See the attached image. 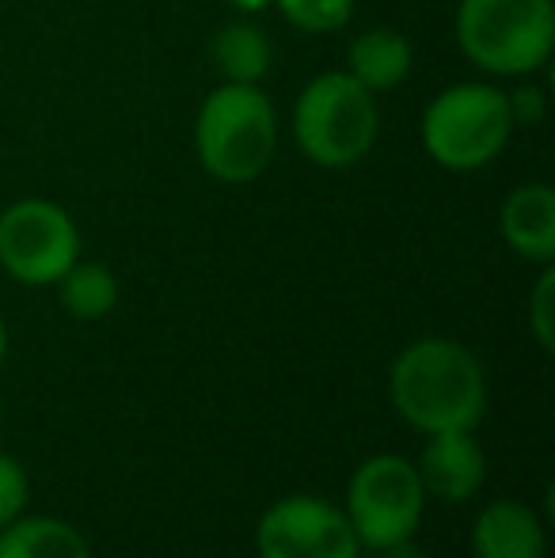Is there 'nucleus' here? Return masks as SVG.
<instances>
[{
    "instance_id": "6e6552de",
    "label": "nucleus",
    "mask_w": 555,
    "mask_h": 558,
    "mask_svg": "<svg viewBox=\"0 0 555 558\" xmlns=\"http://www.w3.org/2000/svg\"><path fill=\"white\" fill-rule=\"evenodd\" d=\"M255 544L260 558H358L362 551L347 513L312 494L275 501L263 513Z\"/></svg>"
},
{
    "instance_id": "2eb2a0df",
    "label": "nucleus",
    "mask_w": 555,
    "mask_h": 558,
    "mask_svg": "<svg viewBox=\"0 0 555 558\" xmlns=\"http://www.w3.org/2000/svg\"><path fill=\"white\" fill-rule=\"evenodd\" d=\"M58 293L61 308L69 316L92 324V319H104L114 312V304H119V278L104 263H81L76 258L65 270V278L58 281Z\"/></svg>"
},
{
    "instance_id": "4468645a",
    "label": "nucleus",
    "mask_w": 555,
    "mask_h": 558,
    "mask_svg": "<svg viewBox=\"0 0 555 558\" xmlns=\"http://www.w3.org/2000/svg\"><path fill=\"white\" fill-rule=\"evenodd\" d=\"M0 558H92L84 536L58 517H27L0 529Z\"/></svg>"
},
{
    "instance_id": "4be33fe9",
    "label": "nucleus",
    "mask_w": 555,
    "mask_h": 558,
    "mask_svg": "<svg viewBox=\"0 0 555 558\" xmlns=\"http://www.w3.org/2000/svg\"><path fill=\"white\" fill-rule=\"evenodd\" d=\"M4 361H8V324L0 316V368H4Z\"/></svg>"
},
{
    "instance_id": "f03ea898",
    "label": "nucleus",
    "mask_w": 555,
    "mask_h": 558,
    "mask_svg": "<svg viewBox=\"0 0 555 558\" xmlns=\"http://www.w3.org/2000/svg\"><path fill=\"white\" fill-rule=\"evenodd\" d=\"M194 148L209 179L252 183L278 153V114L260 84H221L198 107Z\"/></svg>"
},
{
    "instance_id": "1a4fd4ad",
    "label": "nucleus",
    "mask_w": 555,
    "mask_h": 558,
    "mask_svg": "<svg viewBox=\"0 0 555 558\" xmlns=\"http://www.w3.org/2000/svg\"><path fill=\"white\" fill-rule=\"evenodd\" d=\"M422 490L442 501H464L483 486L487 475V456L472 429H453V434H430V445L419 460Z\"/></svg>"
},
{
    "instance_id": "0eeeda50",
    "label": "nucleus",
    "mask_w": 555,
    "mask_h": 558,
    "mask_svg": "<svg viewBox=\"0 0 555 558\" xmlns=\"http://www.w3.org/2000/svg\"><path fill=\"white\" fill-rule=\"evenodd\" d=\"M81 258V228L50 198H20L0 214V266L20 286H58Z\"/></svg>"
},
{
    "instance_id": "9d476101",
    "label": "nucleus",
    "mask_w": 555,
    "mask_h": 558,
    "mask_svg": "<svg viewBox=\"0 0 555 558\" xmlns=\"http://www.w3.org/2000/svg\"><path fill=\"white\" fill-rule=\"evenodd\" d=\"M503 240L514 255L529 263H552L555 258V191L548 183H526L506 194L498 214Z\"/></svg>"
},
{
    "instance_id": "7ed1b4c3",
    "label": "nucleus",
    "mask_w": 555,
    "mask_h": 558,
    "mask_svg": "<svg viewBox=\"0 0 555 558\" xmlns=\"http://www.w3.org/2000/svg\"><path fill=\"white\" fill-rule=\"evenodd\" d=\"M377 133V96L342 69L312 76L293 104V141L304 160L316 168H354L373 153Z\"/></svg>"
},
{
    "instance_id": "f257e3e1",
    "label": "nucleus",
    "mask_w": 555,
    "mask_h": 558,
    "mask_svg": "<svg viewBox=\"0 0 555 558\" xmlns=\"http://www.w3.org/2000/svg\"><path fill=\"white\" fill-rule=\"evenodd\" d=\"M393 407L422 434L475 429L487 407V384L472 350L453 338H419L393 361Z\"/></svg>"
},
{
    "instance_id": "9b49d317",
    "label": "nucleus",
    "mask_w": 555,
    "mask_h": 558,
    "mask_svg": "<svg viewBox=\"0 0 555 558\" xmlns=\"http://www.w3.org/2000/svg\"><path fill=\"white\" fill-rule=\"evenodd\" d=\"M475 558H544V529L521 501H495L475 517Z\"/></svg>"
},
{
    "instance_id": "ddd939ff",
    "label": "nucleus",
    "mask_w": 555,
    "mask_h": 558,
    "mask_svg": "<svg viewBox=\"0 0 555 558\" xmlns=\"http://www.w3.org/2000/svg\"><path fill=\"white\" fill-rule=\"evenodd\" d=\"M209 53H214V65L225 76V84H260L275 61L267 31L255 27L252 20L225 23L209 43Z\"/></svg>"
},
{
    "instance_id": "f3484780",
    "label": "nucleus",
    "mask_w": 555,
    "mask_h": 558,
    "mask_svg": "<svg viewBox=\"0 0 555 558\" xmlns=\"http://www.w3.org/2000/svg\"><path fill=\"white\" fill-rule=\"evenodd\" d=\"M552 301H555V270L544 263L541 278L533 286V301H529V327H533L536 342L544 353L555 350V319H552Z\"/></svg>"
},
{
    "instance_id": "f8f14e48",
    "label": "nucleus",
    "mask_w": 555,
    "mask_h": 558,
    "mask_svg": "<svg viewBox=\"0 0 555 558\" xmlns=\"http://www.w3.org/2000/svg\"><path fill=\"white\" fill-rule=\"evenodd\" d=\"M411 65H415V50H411L408 38L393 27L362 31L347 50V73L354 76L362 88H370L373 96H377V92L400 88L411 76Z\"/></svg>"
},
{
    "instance_id": "a211bd4d",
    "label": "nucleus",
    "mask_w": 555,
    "mask_h": 558,
    "mask_svg": "<svg viewBox=\"0 0 555 558\" xmlns=\"http://www.w3.org/2000/svg\"><path fill=\"white\" fill-rule=\"evenodd\" d=\"M27 494H31L27 471H23L12 456L0 452V529H8V524L23 513V506H27Z\"/></svg>"
},
{
    "instance_id": "aec40b11",
    "label": "nucleus",
    "mask_w": 555,
    "mask_h": 558,
    "mask_svg": "<svg viewBox=\"0 0 555 558\" xmlns=\"http://www.w3.org/2000/svg\"><path fill=\"white\" fill-rule=\"evenodd\" d=\"M225 4H232L240 15H260V12H267L275 0H225Z\"/></svg>"
},
{
    "instance_id": "423d86ee",
    "label": "nucleus",
    "mask_w": 555,
    "mask_h": 558,
    "mask_svg": "<svg viewBox=\"0 0 555 558\" xmlns=\"http://www.w3.org/2000/svg\"><path fill=\"white\" fill-rule=\"evenodd\" d=\"M426 490L415 463L403 456H373L354 471L347 490V521L358 544L385 551L415 536Z\"/></svg>"
},
{
    "instance_id": "20e7f679",
    "label": "nucleus",
    "mask_w": 555,
    "mask_h": 558,
    "mask_svg": "<svg viewBox=\"0 0 555 558\" xmlns=\"http://www.w3.org/2000/svg\"><path fill=\"white\" fill-rule=\"evenodd\" d=\"M457 46L475 69L495 76H533L555 50L552 0H460Z\"/></svg>"
},
{
    "instance_id": "39448f33",
    "label": "nucleus",
    "mask_w": 555,
    "mask_h": 558,
    "mask_svg": "<svg viewBox=\"0 0 555 558\" xmlns=\"http://www.w3.org/2000/svg\"><path fill=\"white\" fill-rule=\"evenodd\" d=\"M514 118L506 92L495 84H449L426 104L419 137L426 156L445 171H480L503 156L514 137Z\"/></svg>"
},
{
    "instance_id": "6ab92c4d",
    "label": "nucleus",
    "mask_w": 555,
    "mask_h": 558,
    "mask_svg": "<svg viewBox=\"0 0 555 558\" xmlns=\"http://www.w3.org/2000/svg\"><path fill=\"white\" fill-rule=\"evenodd\" d=\"M506 104H510L514 125H541L548 114V96H544L536 84H526L518 92H506Z\"/></svg>"
},
{
    "instance_id": "412c9836",
    "label": "nucleus",
    "mask_w": 555,
    "mask_h": 558,
    "mask_svg": "<svg viewBox=\"0 0 555 558\" xmlns=\"http://www.w3.org/2000/svg\"><path fill=\"white\" fill-rule=\"evenodd\" d=\"M385 558H422V555L411 547V539H403V544H396V547H385Z\"/></svg>"
},
{
    "instance_id": "dca6fc26",
    "label": "nucleus",
    "mask_w": 555,
    "mask_h": 558,
    "mask_svg": "<svg viewBox=\"0 0 555 558\" xmlns=\"http://www.w3.org/2000/svg\"><path fill=\"white\" fill-rule=\"evenodd\" d=\"M275 8L304 35H335L354 20L358 0H275Z\"/></svg>"
}]
</instances>
